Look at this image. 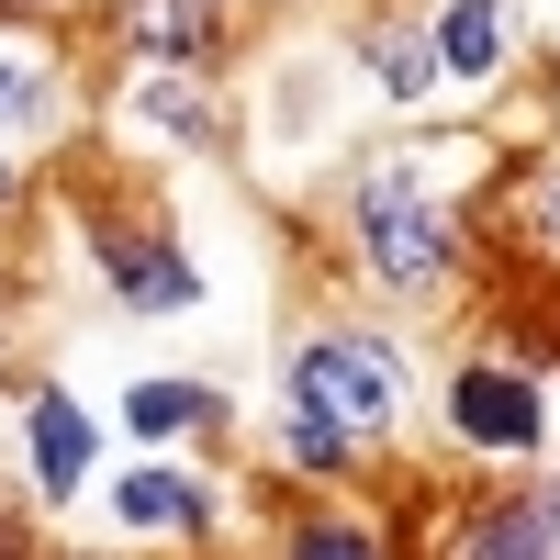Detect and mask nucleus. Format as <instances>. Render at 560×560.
Returning a JSON list of instances; mask_svg holds the SVG:
<instances>
[{"mask_svg": "<svg viewBox=\"0 0 560 560\" xmlns=\"http://www.w3.org/2000/svg\"><path fill=\"white\" fill-rule=\"evenodd\" d=\"M382 79L404 90V102H415V90H427L438 79V45H393V57H382Z\"/></svg>", "mask_w": 560, "mask_h": 560, "instance_id": "14", "label": "nucleus"}, {"mask_svg": "<svg viewBox=\"0 0 560 560\" xmlns=\"http://www.w3.org/2000/svg\"><path fill=\"white\" fill-rule=\"evenodd\" d=\"M135 34H147L158 57H202L213 45V0H135Z\"/></svg>", "mask_w": 560, "mask_h": 560, "instance_id": "9", "label": "nucleus"}, {"mask_svg": "<svg viewBox=\"0 0 560 560\" xmlns=\"http://www.w3.org/2000/svg\"><path fill=\"white\" fill-rule=\"evenodd\" d=\"M292 393L314 415H337V427H382V415L404 404V370H393V348H370V337H314L292 359Z\"/></svg>", "mask_w": 560, "mask_h": 560, "instance_id": "2", "label": "nucleus"}, {"mask_svg": "<svg viewBox=\"0 0 560 560\" xmlns=\"http://www.w3.org/2000/svg\"><path fill=\"white\" fill-rule=\"evenodd\" d=\"M538 224H549V236H560V179H549V191H538Z\"/></svg>", "mask_w": 560, "mask_h": 560, "instance_id": "17", "label": "nucleus"}, {"mask_svg": "<svg viewBox=\"0 0 560 560\" xmlns=\"http://www.w3.org/2000/svg\"><path fill=\"white\" fill-rule=\"evenodd\" d=\"M102 236V269H113V292L135 303V314H179V303H202V269L179 258L158 224H135V213H102L90 224Z\"/></svg>", "mask_w": 560, "mask_h": 560, "instance_id": "3", "label": "nucleus"}, {"mask_svg": "<svg viewBox=\"0 0 560 560\" xmlns=\"http://www.w3.org/2000/svg\"><path fill=\"white\" fill-rule=\"evenodd\" d=\"M0 560H45V549L23 538V516H12V504H0Z\"/></svg>", "mask_w": 560, "mask_h": 560, "instance_id": "16", "label": "nucleus"}, {"mask_svg": "<svg viewBox=\"0 0 560 560\" xmlns=\"http://www.w3.org/2000/svg\"><path fill=\"white\" fill-rule=\"evenodd\" d=\"M438 57H448L459 79H482V68L504 57V0H459V12H438Z\"/></svg>", "mask_w": 560, "mask_h": 560, "instance_id": "8", "label": "nucleus"}, {"mask_svg": "<svg viewBox=\"0 0 560 560\" xmlns=\"http://www.w3.org/2000/svg\"><path fill=\"white\" fill-rule=\"evenodd\" d=\"M124 415H135L147 438H168V427H191V415H213V382H147Z\"/></svg>", "mask_w": 560, "mask_h": 560, "instance_id": "11", "label": "nucleus"}, {"mask_svg": "<svg viewBox=\"0 0 560 560\" xmlns=\"http://www.w3.org/2000/svg\"><path fill=\"white\" fill-rule=\"evenodd\" d=\"M359 236H370V258H382V280H404V292H448V224H438V202L415 191L404 168L359 191Z\"/></svg>", "mask_w": 560, "mask_h": 560, "instance_id": "1", "label": "nucleus"}, {"mask_svg": "<svg viewBox=\"0 0 560 560\" xmlns=\"http://www.w3.org/2000/svg\"><path fill=\"white\" fill-rule=\"evenodd\" d=\"M23 427H34V482H45V493H79V482H90V415L45 382V393L23 404Z\"/></svg>", "mask_w": 560, "mask_h": 560, "instance_id": "6", "label": "nucleus"}, {"mask_svg": "<svg viewBox=\"0 0 560 560\" xmlns=\"http://www.w3.org/2000/svg\"><path fill=\"white\" fill-rule=\"evenodd\" d=\"M34 102H45V79H34V68H12V57H0V124H23Z\"/></svg>", "mask_w": 560, "mask_h": 560, "instance_id": "15", "label": "nucleus"}, {"mask_svg": "<svg viewBox=\"0 0 560 560\" xmlns=\"http://www.w3.org/2000/svg\"><path fill=\"white\" fill-rule=\"evenodd\" d=\"M147 124H158V135H202L213 113H202V102H191L179 79H158V90H147Z\"/></svg>", "mask_w": 560, "mask_h": 560, "instance_id": "13", "label": "nucleus"}, {"mask_svg": "<svg viewBox=\"0 0 560 560\" xmlns=\"http://www.w3.org/2000/svg\"><path fill=\"white\" fill-rule=\"evenodd\" d=\"M280 560H382V549H370L359 527H292V549H280Z\"/></svg>", "mask_w": 560, "mask_h": 560, "instance_id": "12", "label": "nucleus"}, {"mask_svg": "<svg viewBox=\"0 0 560 560\" xmlns=\"http://www.w3.org/2000/svg\"><path fill=\"white\" fill-rule=\"evenodd\" d=\"M459 560H560V493H516L459 527Z\"/></svg>", "mask_w": 560, "mask_h": 560, "instance_id": "5", "label": "nucleus"}, {"mask_svg": "<svg viewBox=\"0 0 560 560\" xmlns=\"http://www.w3.org/2000/svg\"><path fill=\"white\" fill-rule=\"evenodd\" d=\"M113 516L124 527H213V493L191 471H124L113 482Z\"/></svg>", "mask_w": 560, "mask_h": 560, "instance_id": "7", "label": "nucleus"}, {"mask_svg": "<svg viewBox=\"0 0 560 560\" xmlns=\"http://www.w3.org/2000/svg\"><path fill=\"white\" fill-rule=\"evenodd\" d=\"M448 427L482 448H538V382L527 370H459L448 382Z\"/></svg>", "mask_w": 560, "mask_h": 560, "instance_id": "4", "label": "nucleus"}, {"mask_svg": "<svg viewBox=\"0 0 560 560\" xmlns=\"http://www.w3.org/2000/svg\"><path fill=\"white\" fill-rule=\"evenodd\" d=\"M280 448H292L303 471H337V459H348V427H337V415H314V404L292 393V404H280Z\"/></svg>", "mask_w": 560, "mask_h": 560, "instance_id": "10", "label": "nucleus"}]
</instances>
